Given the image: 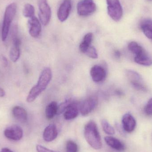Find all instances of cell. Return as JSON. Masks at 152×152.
Segmentation results:
<instances>
[{"label": "cell", "instance_id": "20", "mask_svg": "<svg viewBox=\"0 0 152 152\" xmlns=\"http://www.w3.org/2000/svg\"><path fill=\"white\" fill-rule=\"evenodd\" d=\"M134 61L139 65L145 66H150L152 65L151 58L148 55L145 51L142 53L135 56Z\"/></svg>", "mask_w": 152, "mask_h": 152}, {"label": "cell", "instance_id": "10", "mask_svg": "<svg viewBox=\"0 0 152 152\" xmlns=\"http://www.w3.org/2000/svg\"><path fill=\"white\" fill-rule=\"evenodd\" d=\"M6 138L13 140L19 141L23 137V131L22 128L18 125H12L7 127L4 131Z\"/></svg>", "mask_w": 152, "mask_h": 152}, {"label": "cell", "instance_id": "9", "mask_svg": "<svg viewBox=\"0 0 152 152\" xmlns=\"http://www.w3.org/2000/svg\"><path fill=\"white\" fill-rule=\"evenodd\" d=\"M98 103V100L96 96L88 97L83 102L79 109L82 116H86L89 114L96 107Z\"/></svg>", "mask_w": 152, "mask_h": 152}, {"label": "cell", "instance_id": "4", "mask_svg": "<svg viewBox=\"0 0 152 152\" xmlns=\"http://www.w3.org/2000/svg\"><path fill=\"white\" fill-rule=\"evenodd\" d=\"M109 16L115 21H118L123 16V9L119 0H106Z\"/></svg>", "mask_w": 152, "mask_h": 152}, {"label": "cell", "instance_id": "12", "mask_svg": "<svg viewBox=\"0 0 152 152\" xmlns=\"http://www.w3.org/2000/svg\"><path fill=\"white\" fill-rule=\"evenodd\" d=\"M28 31L29 34L34 38H37L42 31V26L40 20L34 16L28 20Z\"/></svg>", "mask_w": 152, "mask_h": 152}, {"label": "cell", "instance_id": "5", "mask_svg": "<svg viewBox=\"0 0 152 152\" xmlns=\"http://www.w3.org/2000/svg\"><path fill=\"white\" fill-rule=\"evenodd\" d=\"M12 44L10 50V57L12 61L16 62L20 57V46L21 41L17 37L18 26H13L12 28Z\"/></svg>", "mask_w": 152, "mask_h": 152}, {"label": "cell", "instance_id": "16", "mask_svg": "<svg viewBox=\"0 0 152 152\" xmlns=\"http://www.w3.org/2000/svg\"><path fill=\"white\" fill-rule=\"evenodd\" d=\"M12 114L13 117L20 122L24 123L27 121V113L25 109L20 106H16L13 107Z\"/></svg>", "mask_w": 152, "mask_h": 152}, {"label": "cell", "instance_id": "2", "mask_svg": "<svg viewBox=\"0 0 152 152\" xmlns=\"http://www.w3.org/2000/svg\"><path fill=\"white\" fill-rule=\"evenodd\" d=\"M84 136L88 144L95 150L102 148V142L96 124L90 121L88 122L84 128Z\"/></svg>", "mask_w": 152, "mask_h": 152}, {"label": "cell", "instance_id": "34", "mask_svg": "<svg viewBox=\"0 0 152 152\" xmlns=\"http://www.w3.org/2000/svg\"><path fill=\"white\" fill-rule=\"evenodd\" d=\"M1 152H13L11 150H10V149H8V148H4L2 149V150H1Z\"/></svg>", "mask_w": 152, "mask_h": 152}, {"label": "cell", "instance_id": "13", "mask_svg": "<svg viewBox=\"0 0 152 152\" xmlns=\"http://www.w3.org/2000/svg\"><path fill=\"white\" fill-rule=\"evenodd\" d=\"M90 75L93 81L98 83L104 80L106 76L105 69L102 66L95 65L91 68Z\"/></svg>", "mask_w": 152, "mask_h": 152}, {"label": "cell", "instance_id": "24", "mask_svg": "<svg viewBox=\"0 0 152 152\" xmlns=\"http://www.w3.org/2000/svg\"><path fill=\"white\" fill-rule=\"evenodd\" d=\"M35 9L34 6L30 4H26L23 10V15L27 18H31L34 16Z\"/></svg>", "mask_w": 152, "mask_h": 152}, {"label": "cell", "instance_id": "21", "mask_svg": "<svg viewBox=\"0 0 152 152\" xmlns=\"http://www.w3.org/2000/svg\"><path fill=\"white\" fill-rule=\"evenodd\" d=\"M93 34L88 33L85 35L82 42L79 45L80 50L82 53H86L88 49L90 47V45L93 40Z\"/></svg>", "mask_w": 152, "mask_h": 152}, {"label": "cell", "instance_id": "35", "mask_svg": "<svg viewBox=\"0 0 152 152\" xmlns=\"http://www.w3.org/2000/svg\"><path fill=\"white\" fill-rule=\"evenodd\" d=\"M116 94L120 96H122V95L123 94V92L122 91H121L120 90H117L116 91Z\"/></svg>", "mask_w": 152, "mask_h": 152}, {"label": "cell", "instance_id": "26", "mask_svg": "<svg viewBox=\"0 0 152 152\" xmlns=\"http://www.w3.org/2000/svg\"><path fill=\"white\" fill-rule=\"evenodd\" d=\"M73 102H74L72 100L69 99V100H67L66 101H65L64 102L62 103L61 104L58 105V114H60L64 112L65 110H66V109Z\"/></svg>", "mask_w": 152, "mask_h": 152}, {"label": "cell", "instance_id": "32", "mask_svg": "<svg viewBox=\"0 0 152 152\" xmlns=\"http://www.w3.org/2000/svg\"><path fill=\"white\" fill-rule=\"evenodd\" d=\"M113 55H114V57L116 59H119L121 57V53L120 52V51L116 50L114 51Z\"/></svg>", "mask_w": 152, "mask_h": 152}, {"label": "cell", "instance_id": "19", "mask_svg": "<svg viewBox=\"0 0 152 152\" xmlns=\"http://www.w3.org/2000/svg\"><path fill=\"white\" fill-rule=\"evenodd\" d=\"M140 28L145 35L152 40V20L151 19H145L140 24Z\"/></svg>", "mask_w": 152, "mask_h": 152}, {"label": "cell", "instance_id": "6", "mask_svg": "<svg viewBox=\"0 0 152 152\" xmlns=\"http://www.w3.org/2000/svg\"><path fill=\"white\" fill-rule=\"evenodd\" d=\"M38 5L39 20L43 25L47 26L50 22L51 18L50 7L47 0H38Z\"/></svg>", "mask_w": 152, "mask_h": 152}, {"label": "cell", "instance_id": "8", "mask_svg": "<svg viewBox=\"0 0 152 152\" xmlns=\"http://www.w3.org/2000/svg\"><path fill=\"white\" fill-rule=\"evenodd\" d=\"M126 75L132 86L135 89L143 92L147 91V87L142 77L138 73L134 70H127Z\"/></svg>", "mask_w": 152, "mask_h": 152}, {"label": "cell", "instance_id": "31", "mask_svg": "<svg viewBox=\"0 0 152 152\" xmlns=\"http://www.w3.org/2000/svg\"><path fill=\"white\" fill-rule=\"evenodd\" d=\"M0 58H1V61L2 62L4 66L5 67L7 66L8 62L7 58L4 56H3V55H1Z\"/></svg>", "mask_w": 152, "mask_h": 152}, {"label": "cell", "instance_id": "7", "mask_svg": "<svg viewBox=\"0 0 152 152\" xmlns=\"http://www.w3.org/2000/svg\"><path fill=\"white\" fill-rule=\"evenodd\" d=\"M96 4L94 0H82L77 4V12L81 17L91 15L96 11Z\"/></svg>", "mask_w": 152, "mask_h": 152}, {"label": "cell", "instance_id": "29", "mask_svg": "<svg viewBox=\"0 0 152 152\" xmlns=\"http://www.w3.org/2000/svg\"><path fill=\"white\" fill-rule=\"evenodd\" d=\"M144 112L148 116L152 115V97L147 102L144 108Z\"/></svg>", "mask_w": 152, "mask_h": 152}, {"label": "cell", "instance_id": "27", "mask_svg": "<svg viewBox=\"0 0 152 152\" xmlns=\"http://www.w3.org/2000/svg\"><path fill=\"white\" fill-rule=\"evenodd\" d=\"M66 148L67 152H77V145L73 141H68L67 142Z\"/></svg>", "mask_w": 152, "mask_h": 152}, {"label": "cell", "instance_id": "30", "mask_svg": "<svg viewBox=\"0 0 152 152\" xmlns=\"http://www.w3.org/2000/svg\"><path fill=\"white\" fill-rule=\"evenodd\" d=\"M37 151L38 152H57L44 147L41 145H37L36 147Z\"/></svg>", "mask_w": 152, "mask_h": 152}, {"label": "cell", "instance_id": "36", "mask_svg": "<svg viewBox=\"0 0 152 152\" xmlns=\"http://www.w3.org/2000/svg\"><path fill=\"white\" fill-rule=\"evenodd\" d=\"M149 1H152V0H149Z\"/></svg>", "mask_w": 152, "mask_h": 152}, {"label": "cell", "instance_id": "14", "mask_svg": "<svg viewBox=\"0 0 152 152\" xmlns=\"http://www.w3.org/2000/svg\"><path fill=\"white\" fill-rule=\"evenodd\" d=\"M123 129L126 132L130 133L134 131L136 126V121L133 115L127 113L123 115L122 118Z\"/></svg>", "mask_w": 152, "mask_h": 152}, {"label": "cell", "instance_id": "3", "mask_svg": "<svg viewBox=\"0 0 152 152\" xmlns=\"http://www.w3.org/2000/svg\"><path fill=\"white\" fill-rule=\"evenodd\" d=\"M17 5L15 3L10 4L6 7L1 27V38L3 42L7 39L10 27L17 12Z\"/></svg>", "mask_w": 152, "mask_h": 152}, {"label": "cell", "instance_id": "33", "mask_svg": "<svg viewBox=\"0 0 152 152\" xmlns=\"http://www.w3.org/2000/svg\"><path fill=\"white\" fill-rule=\"evenodd\" d=\"M5 95V92L2 88L0 87V97H3Z\"/></svg>", "mask_w": 152, "mask_h": 152}, {"label": "cell", "instance_id": "28", "mask_svg": "<svg viewBox=\"0 0 152 152\" xmlns=\"http://www.w3.org/2000/svg\"><path fill=\"white\" fill-rule=\"evenodd\" d=\"M86 54L90 58L96 59L98 58V53L96 49L93 46H90L86 53Z\"/></svg>", "mask_w": 152, "mask_h": 152}, {"label": "cell", "instance_id": "1", "mask_svg": "<svg viewBox=\"0 0 152 152\" xmlns=\"http://www.w3.org/2000/svg\"><path fill=\"white\" fill-rule=\"evenodd\" d=\"M52 77V73L49 67L45 68L39 76L37 84L31 88L28 93L26 99L28 102H34L38 96L46 89L51 80Z\"/></svg>", "mask_w": 152, "mask_h": 152}, {"label": "cell", "instance_id": "15", "mask_svg": "<svg viewBox=\"0 0 152 152\" xmlns=\"http://www.w3.org/2000/svg\"><path fill=\"white\" fill-rule=\"evenodd\" d=\"M58 135V129L55 125L50 124L47 126L43 132L44 140L47 142H51L57 138Z\"/></svg>", "mask_w": 152, "mask_h": 152}, {"label": "cell", "instance_id": "11", "mask_svg": "<svg viewBox=\"0 0 152 152\" xmlns=\"http://www.w3.org/2000/svg\"><path fill=\"white\" fill-rule=\"evenodd\" d=\"M71 0H64L61 4L58 11V19L61 22L66 21L70 14L72 9Z\"/></svg>", "mask_w": 152, "mask_h": 152}, {"label": "cell", "instance_id": "23", "mask_svg": "<svg viewBox=\"0 0 152 152\" xmlns=\"http://www.w3.org/2000/svg\"><path fill=\"white\" fill-rule=\"evenodd\" d=\"M129 50L134 54L136 55H139L145 51L144 49L142 46L138 44L135 42H131L129 43L128 45Z\"/></svg>", "mask_w": 152, "mask_h": 152}, {"label": "cell", "instance_id": "22", "mask_svg": "<svg viewBox=\"0 0 152 152\" xmlns=\"http://www.w3.org/2000/svg\"><path fill=\"white\" fill-rule=\"evenodd\" d=\"M58 105L55 102H51L47 105L45 109V115L48 119H52L58 114Z\"/></svg>", "mask_w": 152, "mask_h": 152}, {"label": "cell", "instance_id": "18", "mask_svg": "<svg viewBox=\"0 0 152 152\" xmlns=\"http://www.w3.org/2000/svg\"><path fill=\"white\" fill-rule=\"evenodd\" d=\"M77 104L75 102L71 103L64 112V117L67 120L74 119L77 117L79 112Z\"/></svg>", "mask_w": 152, "mask_h": 152}, {"label": "cell", "instance_id": "17", "mask_svg": "<svg viewBox=\"0 0 152 152\" xmlns=\"http://www.w3.org/2000/svg\"><path fill=\"white\" fill-rule=\"evenodd\" d=\"M104 140L109 146L116 151H121L125 150L124 144L117 138L113 137L106 136L104 137Z\"/></svg>", "mask_w": 152, "mask_h": 152}, {"label": "cell", "instance_id": "25", "mask_svg": "<svg viewBox=\"0 0 152 152\" xmlns=\"http://www.w3.org/2000/svg\"><path fill=\"white\" fill-rule=\"evenodd\" d=\"M102 126L104 131L107 134L113 135L115 134L114 129L106 120L103 119L102 120Z\"/></svg>", "mask_w": 152, "mask_h": 152}]
</instances>
